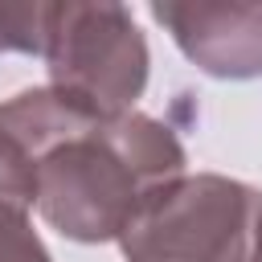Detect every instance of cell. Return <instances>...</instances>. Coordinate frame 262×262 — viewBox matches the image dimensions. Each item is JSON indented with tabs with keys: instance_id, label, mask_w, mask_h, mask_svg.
Segmentation results:
<instances>
[{
	"instance_id": "2",
	"label": "cell",
	"mask_w": 262,
	"mask_h": 262,
	"mask_svg": "<svg viewBox=\"0 0 262 262\" xmlns=\"http://www.w3.org/2000/svg\"><path fill=\"white\" fill-rule=\"evenodd\" d=\"M258 196L221 172H184L160 184L119 233L127 262H246Z\"/></svg>"
},
{
	"instance_id": "3",
	"label": "cell",
	"mask_w": 262,
	"mask_h": 262,
	"mask_svg": "<svg viewBox=\"0 0 262 262\" xmlns=\"http://www.w3.org/2000/svg\"><path fill=\"white\" fill-rule=\"evenodd\" d=\"M49 86L94 115H127L147 86V37L139 33L131 8L98 4H45V45H41Z\"/></svg>"
},
{
	"instance_id": "7",
	"label": "cell",
	"mask_w": 262,
	"mask_h": 262,
	"mask_svg": "<svg viewBox=\"0 0 262 262\" xmlns=\"http://www.w3.org/2000/svg\"><path fill=\"white\" fill-rule=\"evenodd\" d=\"M246 262H262V196H258V213H254V233H250V254Z\"/></svg>"
},
{
	"instance_id": "4",
	"label": "cell",
	"mask_w": 262,
	"mask_h": 262,
	"mask_svg": "<svg viewBox=\"0 0 262 262\" xmlns=\"http://www.w3.org/2000/svg\"><path fill=\"white\" fill-rule=\"evenodd\" d=\"M151 16L172 33L176 49L209 78H262V4L156 0Z\"/></svg>"
},
{
	"instance_id": "1",
	"label": "cell",
	"mask_w": 262,
	"mask_h": 262,
	"mask_svg": "<svg viewBox=\"0 0 262 262\" xmlns=\"http://www.w3.org/2000/svg\"><path fill=\"white\" fill-rule=\"evenodd\" d=\"M184 168V143L168 123L143 111L90 115L41 151L37 213L70 242H119L135 209Z\"/></svg>"
},
{
	"instance_id": "5",
	"label": "cell",
	"mask_w": 262,
	"mask_h": 262,
	"mask_svg": "<svg viewBox=\"0 0 262 262\" xmlns=\"http://www.w3.org/2000/svg\"><path fill=\"white\" fill-rule=\"evenodd\" d=\"M45 45V0L0 4V53H37Z\"/></svg>"
},
{
	"instance_id": "6",
	"label": "cell",
	"mask_w": 262,
	"mask_h": 262,
	"mask_svg": "<svg viewBox=\"0 0 262 262\" xmlns=\"http://www.w3.org/2000/svg\"><path fill=\"white\" fill-rule=\"evenodd\" d=\"M29 213L33 209L0 205V262H53V254L45 250Z\"/></svg>"
}]
</instances>
